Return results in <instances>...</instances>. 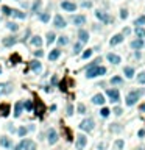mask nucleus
Masks as SVG:
<instances>
[{"instance_id":"f257e3e1","label":"nucleus","mask_w":145,"mask_h":150,"mask_svg":"<svg viewBox=\"0 0 145 150\" xmlns=\"http://www.w3.org/2000/svg\"><path fill=\"white\" fill-rule=\"evenodd\" d=\"M98 63H102V58L95 60L94 63H90L88 66V69H86V77H88V78H95V77H102V75L106 74V67L100 66Z\"/></svg>"},{"instance_id":"f03ea898","label":"nucleus","mask_w":145,"mask_h":150,"mask_svg":"<svg viewBox=\"0 0 145 150\" xmlns=\"http://www.w3.org/2000/svg\"><path fill=\"white\" fill-rule=\"evenodd\" d=\"M145 94V91L140 88V89H134V91H131V92H128V95H126V99H125V103H126V106H133L137 103V100L142 97V95Z\"/></svg>"},{"instance_id":"7ed1b4c3","label":"nucleus","mask_w":145,"mask_h":150,"mask_svg":"<svg viewBox=\"0 0 145 150\" xmlns=\"http://www.w3.org/2000/svg\"><path fill=\"white\" fill-rule=\"evenodd\" d=\"M106 95H108V99H109V102H112V103H119L120 102V92H119L117 88L106 89Z\"/></svg>"},{"instance_id":"20e7f679","label":"nucleus","mask_w":145,"mask_h":150,"mask_svg":"<svg viewBox=\"0 0 145 150\" xmlns=\"http://www.w3.org/2000/svg\"><path fill=\"white\" fill-rule=\"evenodd\" d=\"M94 128H95V122H94L92 117H88V119H84V120L80 124V130L88 131V133H90Z\"/></svg>"},{"instance_id":"39448f33","label":"nucleus","mask_w":145,"mask_h":150,"mask_svg":"<svg viewBox=\"0 0 145 150\" xmlns=\"http://www.w3.org/2000/svg\"><path fill=\"white\" fill-rule=\"evenodd\" d=\"M86 145H88V138L84 135H76L75 138V149L76 150H83Z\"/></svg>"},{"instance_id":"423d86ee","label":"nucleus","mask_w":145,"mask_h":150,"mask_svg":"<svg viewBox=\"0 0 145 150\" xmlns=\"http://www.w3.org/2000/svg\"><path fill=\"white\" fill-rule=\"evenodd\" d=\"M95 17H97L98 20H102L103 24H109V22L112 20V19H111V16L108 14V13L102 11V10H97V11H95Z\"/></svg>"},{"instance_id":"0eeeda50","label":"nucleus","mask_w":145,"mask_h":150,"mask_svg":"<svg viewBox=\"0 0 145 150\" xmlns=\"http://www.w3.org/2000/svg\"><path fill=\"white\" fill-rule=\"evenodd\" d=\"M13 89H14V86L13 83H0V95H10L13 92Z\"/></svg>"},{"instance_id":"6e6552de","label":"nucleus","mask_w":145,"mask_h":150,"mask_svg":"<svg viewBox=\"0 0 145 150\" xmlns=\"http://www.w3.org/2000/svg\"><path fill=\"white\" fill-rule=\"evenodd\" d=\"M58 139H60V136H58V131H56L55 128H50V130H48V133H47V141H48V144H50V145L56 144Z\"/></svg>"},{"instance_id":"1a4fd4ad","label":"nucleus","mask_w":145,"mask_h":150,"mask_svg":"<svg viewBox=\"0 0 145 150\" xmlns=\"http://www.w3.org/2000/svg\"><path fill=\"white\" fill-rule=\"evenodd\" d=\"M53 25H55L56 28H64V27H67V22L61 14H56L55 19H53Z\"/></svg>"},{"instance_id":"9d476101","label":"nucleus","mask_w":145,"mask_h":150,"mask_svg":"<svg viewBox=\"0 0 145 150\" xmlns=\"http://www.w3.org/2000/svg\"><path fill=\"white\" fill-rule=\"evenodd\" d=\"M61 8L64 11H69V13H74L76 10V3L74 2H69V0H64V2H61Z\"/></svg>"},{"instance_id":"9b49d317","label":"nucleus","mask_w":145,"mask_h":150,"mask_svg":"<svg viewBox=\"0 0 145 150\" xmlns=\"http://www.w3.org/2000/svg\"><path fill=\"white\" fill-rule=\"evenodd\" d=\"M106 60L111 63V64H114V66H117V64H120L122 63V58L117 55V53H108L106 55Z\"/></svg>"},{"instance_id":"f8f14e48","label":"nucleus","mask_w":145,"mask_h":150,"mask_svg":"<svg viewBox=\"0 0 145 150\" xmlns=\"http://www.w3.org/2000/svg\"><path fill=\"white\" fill-rule=\"evenodd\" d=\"M16 42H17V38H16V36H6V38L2 39L3 47H13Z\"/></svg>"},{"instance_id":"ddd939ff","label":"nucleus","mask_w":145,"mask_h":150,"mask_svg":"<svg viewBox=\"0 0 145 150\" xmlns=\"http://www.w3.org/2000/svg\"><path fill=\"white\" fill-rule=\"evenodd\" d=\"M30 67H31V70L34 72V74H41L42 72V64H41V61L39 60H34V61H31L30 63Z\"/></svg>"},{"instance_id":"4468645a","label":"nucleus","mask_w":145,"mask_h":150,"mask_svg":"<svg viewBox=\"0 0 145 150\" xmlns=\"http://www.w3.org/2000/svg\"><path fill=\"white\" fill-rule=\"evenodd\" d=\"M78 38H80V42L81 44H86L89 41V31L84 30V28H80L78 30Z\"/></svg>"},{"instance_id":"2eb2a0df","label":"nucleus","mask_w":145,"mask_h":150,"mask_svg":"<svg viewBox=\"0 0 145 150\" xmlns=\"http://www.w3.org/2000/svg\"><path fill=\"white\" fill-rule=\"evenodd\" d=\"M123 39H125L123 35H114V36L109 39V45H111V47H112V45H119V44L123 42Z\"/></svg>"},{"instance_id":"dca6fc26","label":"nucleus","mask_w":145,"mask_h":150,"mask_svg":"<svg viewBox=\"0 0 145 150\" xmlns=\"http://www.w3.org/2000/svg\"><path fill=\"white\" fill-rule=\"evenodd\" d=\"M0 145L3 149H11L13 147V141L8 136H0Z\"/></svg>"},{"instance_id":"f3484780","label":"nucleus","mask_w":145,"mask_h":150,"mask_svg":"<svg viewBox=\"0 0 145 150\" xmlns=\"http://www.w3.org/2000/svg\"><path fill=\"white\" fill-rule=\"evenodd\" d=\"M105 102H106V99H105V95H103V94H95L92 97V103H94V105H103Z\"/></svg>"},{"instance_id":"a211bd4d","label":"nucleus","mask_w":145,"mask_h":150,"mask_svg":"<svg viewBox=\"0 0 145 150\" xmlns=\"http://www.w3.org/2000/svg\"><path fill=\"white\" fill-rule=\"evenodd\" d=\"M72 22L76 25V27H83L84 24H86V17L84 16H81V14H78V16H74V19H72Z\"/></svg>"},{"instance_id":"6ab92c4d","label":"nucleus","mask_w":145,"mask_h":150,"mask_svg":"<svg viewBox=\"0 0 145 150\" xmlns=\"http://www.w3.org/2000/svg\"><path fill=\"white\" fill-rule=\"evenodd\" d=\"M131 49H133V50H142L144 49V39H134V41H131Z\"/></svg>"},{"instance_id":"aec40b11","label":"nucleus","mask_w":145,"mask_h":150,"mask_svg":"<svg viewBox=\"0 0 145 150\" xmlns=\"http://www.w3.org/2000/svg\"><path fill=\"white\" fill-rule=\"evenodd\" d=\"M60 56H61V50L60 49H53V50H50V53H48V60L50 61H56Z\"/></svg>"},{"instance_id":"412c9836","label":"nucleus","mask_w":145,"mask_h":150,"mask_svg":"<svg viewBox=\"0 0 145 150\" xmlns=\"http://www.w3.org/2000/svg\"><path fill=\"white\" fill-rule=\"evenodd\" d=\"M22 111H24V102H16V105H14V117H20Z\"/></svg>"},{"instance_id":"4be33fe9","label":"nucleus","mask_w":145,"mask_h":150,"mask_svg":"<svg viewBox=\"0 0 145 150\" xmlns=\"http://www.w3.org/2000/svg\"><path fill=\"white\" fill-rule=\"evenodd\" d=\"M134 35H136V38H137V39H145V28H144V27H136Z\"/></svg>"},{"instance_id":"5701e85b","label":"nucleus","mask_w":145,"mask_h":150,"mask_svg":"<svg viewBox=\"0 0 145 150\" xmlns=\"http://www.w3.org/2000/svg\"><path fill=\"white\" fill-rule=\"evenodd\" d=\"M123 74H125L126 78H133V77H134V67L125 66V67H123Z\"/></svg>"},{"instance_id":"b1692460","label":"nucleus","mask_w":145,"mask_h":150,"mask_svg":"<svg viewBox=\"0 0 145 150\" xmlns=\"http://www.w3.org/2000/svg\"><path fill=\"white\" fill-rule=\"evenodd\" d=\"M11 16L16 17V19H27V13H22L20 10H13Z\"/></svg>"},{"instance_id":"393cba45","label":"nucleus","mask_w":145,"mask_h":150,"mask_svg":"<svg viewBox=\"0 0 145 150\" xmlns=\"http://www.w3.org/2000/svg\"><path fill=\"white\" fill-rule=\"evenodd\" d=\"M31 44H33L34 47H41V45H42V38H41L39 35L31 36Z\"/></svg>"},{"instance_id":"a878e982","label":"nucleus","mask_w":145,"mask_h":150,"mask_svg":"<svg viewBox=\"0 0 145 150\" xmlns=\"http://www.w3.org/2000/svg\"><path fill=\"white\" fill-rule=\"evenodd\" d=\"M39 20L44 22V24H48V22H50V13H47V11L41 13V14H39Z\"/></svg>"},{"instance_id":"bb28decb","label":"nucleus","mask_w":145,"mask_h":150,"mask_svg":"<svg viewBox=\"0 0 145 150\" xmlns=\"http://www.w3.org/2000/svg\"><path fill=\"white\" fill-rule=\"evenodd\" d=\"M28 144H30V139H22L17 145H14V150H24Z\"/></svg>"},{"instance_id":"cd10ccee","label":"nucleus","mask_w":145,"mask_h":150,"mask_svg":"<svg viewBox=\"0 0 145 150\" xmlns=\"http://www.w3.org/2000/svg\"><path fill=\"white\" fill-rule=\"evenodd\" d=\"M55 41H56V35L53 33V31H48V33H47V44L50 45V44L55 42Z\"/></svg>"},{"instance_id":"c85d7f7f","label":"nucleus","mask_w":145,"mask_h":150,"mask_svg":"<svg viewBox=\"0 0 145 150\" xmlns=\"http://www.w3.org/2000/svg\"><path fill=\"white\" fill-rule=\"evenodd\" d=\"M81 50H83V44H81L80 41H78V42L74 44V53H75V55H80Z\"/></svg>"},{"instance_id":"c756f323","label":"nucleus","mask_w":145,"mask_h":150,"mask_svg":"<svg viewBox=\"0 0 145 150\" xmlns=\"http://www.w3.org/2000/svg\"><path fill=\"white\" fill-rule=\"evenodd\" d=\"M56 41H58V44H60V45H62V47H64V45L69 44V36H60Z\"/></svg>"},{"instance_id":"7c9ffc66","label":"nucleus","mask_w":145,"mask_h":150,"mask_svg":"<svg viewBox=\"0 0 145 150\" xmlns=\"http://www.w3.org/2000/svg\"><path fill=\"white\" fill-rule=\"evenodd\" d=\"M92 53H94V50L92 49H88V50H84V52L81 53V58H83V60H89V58L92 56Z\"/></svg>"},{"instance_id":"2f4dec72","label":"nucleus","mask_w":145,"mask_h":150,"mask_svg":"<svg viewBox=\"0 0 145 150\" xmlns=\"http://www.w3.org/2000/svg\"><path fill=\"white\" fill-rule=\"evenodd\" d=\"M27 133H28V128H27V127H24V125L19 127V130H17V135H19L20 138H25Z\"/></svg>"},{"instance_id":"473e14b6","label":"nucleus","mask_w":145,"mask_h":150,"mask_svg":"<svg viewBox=\"0 0 145 150\" xmlns=\"http://www.w3.org/2000/svg\"><path fill=\"white\" fill-rule=\"evenodd\" d=\"M134 25H136V27H142V25H145V16H139L137 19L134 20Z\"/></svg>"},{"instance_id":"72a5a7b5","label":"nucleus","mask_w":145,"mask_h":150,"mask_svg":"<svg viewBox=\"0 0 145 150\" xmlns=\"http://www.w3.org/2000/svg\"><path fill=\"white\" fill-rule=\"evenodd\" d=\"M6 28L11 30V31H17V30H19V25H17L16 22H8V24H6Z\"/></svg>"},{"instance_id":"f704fd0d","label":"nucleus","mask_w":145,"mask_h":150,"mask_svg":"<svg viewBox=\"0 0 145 150\" xmlns=\"http://www.w3.org/2000/svg\"><path fill=\"white\" fill-rule=\"evenodd\" d=\"M109 131H112V133H119V131H122V127L119 124H111Z\"/></svg>"},{"instance_id":"c9c22d12","label":"nucleus","mask_w":145,"mask_h":150,"mask_svg":"<svg viewBox=\"0 0 145 150\" xmlns=\"http://www.w3.org/2000/svg\"><path fill=\"white\" fill-rule=\"evenodd\" d=\"M24 108L28 113H31L33 111V102H31V100H25V103H24Z\"/></svg>"},{"instance_id":"e433bc0d","label":"nucleus","mask_w":145,"mask_h":150,"mask_svg":"<svg viewBox=\"0 0 145 150\" xmlns=\"http://www.w3.org/2000/svg\"><path fill=\"white\" fill-rule=\"evenodd\" d=\"M41 6H42V2H41V0H36V2L33 3V13H39Z\"/></svg>"},{"instance_id":"4c0bfd02","label":"nucleus","mask_w":145,"mask_h":150,"mask_svg":"<svg viewBox=\"0 0 145 150\" xmlns=\"http://www.w3.org/2000/svg\"><path fill=\"white\" fill-rule=\"evenodd\" d=\"M122 83H123L122 77H112L111 78V85H122Z\"/></svg>"},{"instance_id":"58836bf2","label":"nucleus","mask_w":145,"mask_h":150,"mask_svg":"<svg viewBox=\"0 0 145 150\" xmlns=\"http://www.w3.org/2000/svg\"><path fill=\"white\" fill-rule=\"evenodd\" d=\"M137 83L139 85H145V72H139L137 74Z\"/></svg>"},{"instance_id":"ea45409f","label":"nucleus","mask_w":145,"mask_h":150,"mask_svg":"<svg viewBox=\"0 0 145 150\" xmlns=\"http://www.w3.org/2000/svg\"><path fill=\"white\" fill-rule=\"evenodd\" d=\"M0 111H2V116H8V113H10V106H8V105H2V106H0Z\"/></svg>"},{"instance_id":"a19ab883","label":"nucleus","mask_w":145,"mask_h":150,"mask_svg":"<svg viewBox=\"0 0 145 150\" xmlns=\"http://www.w3.org/2000/svg\"><path fill=\"white\" fill-rule=\"evenodd\" d=\"M109 114H111V110H109V108H102V111H100V116H102V117H108Z\"/></svg>"},{"instance_id":"79ce46f5","label":"nucleus","mask_w":145,"mask_h":150,"mask_svg":"<svg viewBox=\"0 0 145 150\" xmlns=\"http://www.w3.org/2000/svg\"><path fill=\"white\" fill-rule=\"evenodd\" d=\"M114 145H116V147L119 149V150H122V149L125 147V142H123V141H122V139H117L116 142H114Z\"/></svg>"},{"instance_id":"37998d69","label":"nucleus","mask_w":145,"mask_h":150,"mask_svg":"<svg viewBox=\"0 0 145 150\" xmlns=\"http://www.w3.org/2000/svg\"><path fill=\"white\" fill-rule=\"evenodd\" d=\"M76 110H78L80 114H86V106L83 105V103H78V106H76Z\"/></svg>"},{"instance_id":"c03bdc74","label":"nucleus","mask_w":145,"mask_h":150,"mask_svg":"<svg viewBox=\"0 0 145 150\" xmlns=\"http://www.w3.org/2000/svg\"><path fill=\"white\" fill-rule=\"evenodd\" d=\"M36 149H38V147H36V144L33 142V141H30V144L27 145V147H25L24 150H36Z\"/></svg>"},{"instance_id":"a18cd8bd","label":"nucleus","mask_w":145,"mask_h":150,"mask_svg":"<svg viewBox=\"0 0 145 150\" xmlns=\"http://www.w3.org/2000/svg\"><path fill=\"white\" fill-rule=\"evenodd\" d=\"M2 11H3V14H5V16H11V11H13V10H11L10 6H3Z\"/></svg>"},{"instance_id":"49530a36","label":"nucleus","mask_w":145,"mask_h":150,"mask_svg":"<svg viewBox=\"0 0 145 150\" xmlns=\"http://www.w3.org/2000/svg\"><path fill=\"white\" fill-rule=\"evenodd\" d=\"M112 113H114L116 116H122V113H123V110H122L120 106H116L114 110H112Z\"/></svg>"},{"instance_id":"de8ad7c7","label":"nucleus","mask_w":145,"mask_h":150,"mask_svg":"<svg viewBox=\"0 0 145 150\" xmlns=\"http://www.w3.org/2000/svg\"><path fill=\"white\" fill-rule=\"evenodd\" d=\"M120 17L122 19H126L128 17V10H120Z\"/></svg>"},{"instance_id":"09e8293b","label":"nucleus","mask_w":145,"mask_h":150,"mask_svg":"<svg viewBox=\"0 0 145 150\" xmlns=\"http://www.w3.org/2000/svg\"><path fill=\"white\" fill-rule=\"evenodd\" d=\"M72 114H74V106L69 103V105H67V116H72Z\"/></svg>"},{"instance_id":"8fccbe9b","label":"nucleus","mask_w":145,"mask_h":150,"mask_svg":"<svg viewBox=\"0 0 145 150\" xmlns=\"http://www.w3.org/2000/svg\"><path fill=\"white\" fill-rule=\"evenodd\" d=\"M81 6H83V8H92V2H86V0H84V2L81 3Z\"/></svg>"},{"instance_id":"3c124183","label":"nucleus","mask_w":145,"mask_h":150,"mask_svg":"<svg viewBox=\"0 0 145 150\" xmlns=\"http://www.w3.org/2000/svg\"><path fill=\"white\" fill-rule=\"evenodd\" d=\"M106 147H108V144H106V142H100V144L97 145V149H98V150H105Z\"/></svg>"},{"instance_id":"603ef678","label":"nucleus","mask_w":145,"mask_h":150,"mask_svg":"<svg viewBox=\"0 0 145 150\" xmlns=\"http://www.w3.org/2000/svg\"><path fill=\"white\" fill-rule=\"evenodd\" d=\"M42 55H44V52H42V50H34V56H36V58H41Z\"/></svg>"},{"instance_id":"864d4df0","label":"nucleus","mask_w":145,"mask_h":150,"mask_svg":"<svg viewBox=\"0 0 145 150\" xmlns=\"http://www.w3.org/2000/svg\"><path fill=\"white\" fill-rule=\"evenodd\" d=\"M122 35H123V36H130L131 35V30L126 27V28H123V31H122Z\"/></svg>"},{"instance_id":"5fc2aeb1","label":"nucleus","mask_w":145,"mask_h":150,"mask_svg":"<svg viewBox=\"0 0 145 150\" xmlns=\"http://www.w3.org/2000/svg\"><path fill=\"white\" fill-rule=\"evenodd\" d=\"M6 128L10 130V131H13V133H14V131H16V128H14V127H13V124H8V127H6Z\"/></svg>"},{"instance_id":"6e6d98bb","label":"nucleus","mask_w":145,"mask_h":150,"mask_svg":"<svg viewBox=\"0 0 145 150\" xmlns=\"http://www.w3.org/2000/svg\"><path fill=\"white\" fill-rule=\"evenodd\" d=\"M137 135H139V138H144V136H145V130H144V128H142V130H139V133H137Z\"/></svg>"},{"instance_id":"4d7b16f0","label":"nucleus","mask_w":145,"mask_h":150,"mask_svg":"<svg viewBox=\"0 0 145 150\" xmlns=\"http://www.w3.org/2000/svg\"><path fill=\"white\" fill-rule=\"evenodd\" d=\"M58 83V78H56V77H53V78H52V85H56Z\"/></svg>"},{"instance_id":"13d9d810","label":"nucleus","mask_w":145,"mask_h":150,"mask_svg":"<svg viewBox=\"0 0 145 150\" xmlns=\"http://www.w3.org/2000/svg\"><path fill=\"white\" fill-rule=\"evenodd\" d=\"M140 111L145 113V103H142V105H140Z\"/></svg>"},{"instance_id":"bf43d9fd","label":"nucleus","mask_w":145,"mask_h":150,"mask_svg":"<svg viewBox=\"0 0 145 150\" xmlns=\"http://www.w3.org/2000/svg\"><path fill=\"white\" fill-rule=\"evenodd\" d=\"M27 128H28V131H33L34 130V125H30V127H27Z\"/></svg>"},{"instance_id":"052dcab7","label":"nucleus","mask_w":145,"mask_h":150,"mask_svg":"<svg viewBox=\"0 0 145 150\" xmlns=\"http://www.w3.org/2000/svg\"><path fill=\"white\" fill-rule=\"evenodd\" d=\"M137 150H145V149H144V147H139V149H137Z\"/></svg>"},{"instance_id":"680f3d73","label":"nucleus","mask_w":145,"mask_h":150,"mask_svg":"<svg viewBox=\"0 0 145 150\" xmlns=\"http://www.w3.org/2000/svg\"><path fill=\"white\" fill-rule=\"evenodd\" d=\"M0 74H2V67H0Z\"/></svg>"},{"instance_id":"e2e57ef3","label":"nucleus","mask_w":145,"mask_h":150,"mask_svg":"<svg viewBox=\"0 0 145 150\" xmlns=\"http://www.w3.org/2000/svg\"><path fill=\"white\" fill-rule=\"evenodd\" d=\"M17 2H19V0H17Z\"/></svg>"}]
</instances>
